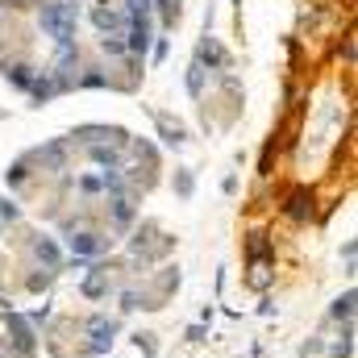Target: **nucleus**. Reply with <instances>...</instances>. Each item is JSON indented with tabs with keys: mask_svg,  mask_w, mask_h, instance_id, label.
<instances>
[{
	"mask_svg": "<svg viewBox=\"0 0 358 358\" xmlns=\"http://www.w3.org/2000/svg\"><path fill=\"white\" fill-rule=\"evenodd\" d=\"M350 317H355V287L334 300V321H346V325H350Z\"/></svg>",
	"mask_w": 358,
	"mask_h": 358,
	"instance_id": "9b49d317",
	"label": "nucleus"
},
{
	"mask_svg": "<svg viewBox=\"0 0 358 358\" xmlns=\"http://www.w3.org/2000/svg\"><path fill=\"white\" fill-rule=\"evenodd\" d=\"M100 46H104V55H125V42H121V34H104V38H100Z\"/></svg>",
	"mask_w": 358,
	"mask_h": 358,
	"instance_id": "dca6fc26",
	"label": "nucleus"
},
{
	"mask_svg": "<svg viewBox=\"0 0 358 358\" xmlns=\"http://www.w3.org/2000/svg\"><path fill=\"white\" fill-rule=\"evenodd\" d=\"M92 21H96V29H100V34H117L125 17H121L117 8H108V4H96V8H92Z\"/></svg>",
	"mask_w": 358,
	"mask_h": 358,
	"instance_id": "20e7f679",
	"label": "nucleus"
},
{
	"mask_svg": "<svg viewBox=\"0 0 358 358\" xmlns=\"http://www.w3.org/2000/svg\"><path fill=\"white\" fill-rule=\"evenodd\" d=\"M187 92H192V96H200V92H204V67H200V63H192V67H187Z\"/></svg>",
	"mask_w": 358,
	"mask_h": 358,
	"instance_id": "4468645a",
	"label": "nucleus"
},
{
	"mask_svg": "<svg viewBox=\"0 0 358 358\" xmlns=\"http://www.w3.org/2000/svg\"><path fill=\"white\" fill-rule=\"evenodd\" d=\"M88 155H92V163H100V167H117L121 163V155H117V146H88Z\"/></svg>",
	"mask_w": 358,
	"mask_h": 358,
	"instance_id": "1a4fd4ad",
	"label": "nucleus"
},
{
	"mask_svg": "<svg viewBox=\"0 0 358 358\" xmlns=\"http://www.w3.org/2000/svg\"><path fill=\"white\" fill-rule=\"evenodd\" d=\"M250 255H255V259H267V255H271V246L263 242V234H255V242H250Z\"/></svg>",
	"mask_w": 358,
	"mask_h": 358,
	"instance_id": "aec40b11",
	"label": "nucleus"
},
{
	"mask_svg": "<svg viewBox=\"0 0 358 358\" xmlns=\"http://www.w3.org/2000/svg\"><path fill=\"white\" fill-rule=\"evenodd\" d=\"M71 250H76L80 259H96V255L104 250V238H100V234H88V229H84V234H71Z\"/></svg>",
	"mask_w": 358,
	"mask_h": 358,
	"instance_id": "7ed1b4c3",
	"label": "nucleus"
},
{
	"mask_svg": "<svg viewBox=\"0 0 358 358\" xmlns=\"http://www.w3.org/2000/svg\"><path fill=\"white\" fill-rule=\"evenodd\" d=\"M13 342H17V355H29L34 342H29V329L21 325V317H13Z\"/></svg>",
	"mask_w": 358,
	"mask_h": 358,
	"instance_id": "f8f14e48",
	"label": "nucleus"
},
{
	"mask_svg": "<svg viewBox=\"0 0 358 358\" xmlns=\"http://www.w3.org/2000/svg\"><path fill=\"white\" fill-rule=\"evenodd\" d=\"M108 213H113V225H117V229H125V225L134 221V200L121 192V196H113V200H108Z\"/></svg>",
	"mask_w": 358,
	"mask_h": 358,
	"instance_id": "39448f33",
	"label": "nucleus"
},
{
	"mask_svg": "<svg viewBox=\"0 0 358 358\" xmlns=\"http://www.w3.org/2000/svg\"><path fill=\"white\" fill-rule=\"evenodd\" d=\"M38 259H42L46 267H59V250H55V242H50V238H42V242H38Z\"/></svg>",
	"mask_w": 358,
	"mask_h": 358,
	"instance_id": "2eb2a0df",
	"label": "nucleus"
},
{
	"mask_svg": "<svg viewBox=\"0 0 358 358\" xmlns=\"http://www.w3.org/2000/svg\"><path fill=\"white\" fill-rule=\"evenodd\" d=\"M4 76H8V84H17V88H29V84H34V67H25V63H4Z\"/></svg>",
	"mask_w": 358,
	"mask_h": 358,
	"instance_id": "0eeeda50",
	"label": "nucleus"
},
{
	"mask_svg": "<svg viewBox=\"0 0 358 358\" xmlns=\"http://www.w3.org/2000/svg\"><path fill=\"white\" fill-rule=\"evenodd\" d=\"M196 63H200V67H204V63L221 67V63H225V55H221V46H217L213 38H204V42H200V59H196Z\"/></svg>",
	"mask_w": 358,
	"mask_h": 358,
	"instance_id": "9d476101",
	"label": "nucleus"
},
{
	"mask_svg": "<svg viewBox=\"0 0 358 358\" xmlns=\"http://www.w3.org/2000/svg\"><path fill=\"white\" fill-rule=\"evenodd\" d=\"M80 84H84V88H100V84H104V76H100V71H88Z\"/></svg>",
	"mask_w": 358,
	"mask_h": 358,
	"instance_id": "4be33fe9",
	"label": "nucleus"
},
{
	"mask_svg": "<svg viewBox=\"0 0 358 358\" xmlns=\"http://www.w3.org/2000/svg\"><path fill=\"white\" fill-rule=\"evenodd\" d=\"M38 159H42L46 171H63V167H67V146H63V142H50V146H42Z\"/></svg>",
	"mask_w": 358,
	"mask_h": 358,
	"instance_id": "423d86ee",
	"label": "nucleus"
},
{
	"mask_svg": "<svg viewBox=\"0 0 358 358\" xmlns=\"http://www.w3.org/2000/svg\"><path fill=\"white\" fill-rule=\"evenodd\" d=\"M84 292H88V296H104V292H108V279H104V275L96 271V275H92L88 283H84Z\"/></svg>",
	"mask_w": 358,
	"mask_h": 358,
	"instance_id": "f3484780",
	"label": "nucleus"
},
{
	"mask_svg": "<svg viewBox=\"0 0 358 358\" xmlns=\"http://www.w3.org/2000/svg\"><path fill=\"white\" fill-rule=\"evenodd\" d=\"M287 213H292L296 221H300V217H308V213H313V196H308L304 187H300V192H292V200H287Z\"/></svg>",
	"mask_w": 358,
	"mask_h": 358,
	"instance_id": "6e6552de",
	"label": "nucleus"
},
{
	"mask_svg": "<svg viewBox=\"0 0 358 358\" xmlns=\"http://www.w3.org/2000/svg\"><path fill=\"white\" fill-rule=\"evenodd\" d=\"M4 221H17V204H8V200H0V225Z\"/></svg>",
	"mask_w": 358,
	"mask_h": 358,
	"instance_id": "412c9836",
	"label": "nucleus"
},
{
	"mask_svg": "<svg viewBox=\"0 0 358 358\" xmlns=\"http://www.w3.org/2000/svg\"><path fill=\"white\" fill-rule=\"evenodd\" d=\"M76 25H80V4H46L42 8V29L55 42H76Z\"/></svg>",
	"mask_w": 358,
	"mask_h": 358,
	"instance_id": "f257e3e1",
	"label": "nucleus"
},
{
	"mask_svg": "<svg viewBox=\"0 0 358 358\" xmlns=\"http://www.w3.org/2000/svg\"><path fill=\"white\" fill-rule=\"evenodd\" d=\"M146 46H150V21H146V17H134V21H129V38H125V50L142 55Z\"/></svg>",
	"mask_w": 358,
	"mask_h": 358,
	"instance_id": "f03ea898",
	"label": "nucleus"
},
{
	"mask_svg": "<svg viewBox=\"0 0 358 358\" xmlns=\"http://www.w3.org/2000/svg\"><path fill=\"white\" fill-rule=\"evenodd\" d=\"M88 329H92V338H96V350L104 346V338H113V334H117V325H113V321H104V317H96Z\"/></svg>",
	"mask_w": 358,
	"mask_h": 358,
	"instance_id": "ddd939ff",
	"label": "nucleus"
},
{
	"mask_svg": "<svg viewBox=\"0 0 358 358\" xmlns=\"http://www.w3.org/2000/svg\"><path fill=\"white\" fill-rule=\"evenodd\" d=\"M29 92H34V96H38V100H46V96H50V92H55V84H50V80H46V76H38V80H34V84H29Z\"/></svg>",
	"mask_w": 358,
	"mask_h": 358,
	"instance_id": "a211bd4d",
	"label": "nucleus"
},
{
	"mask_svg": "<svg viewBox=\"0 0 358 358\" xmlns=\"http://www.w3.org/2000/svg\"><path fill=\"white\" fill-rule=\"evenodd\" d=\"M125 13H129V17H146L150 4H146V0H125Z\"/></svg>",
	"mask_w": 358,
	"mask_h": 358,
	"instance_id": "6ab92c4d",
	"label": "nucleus"
}]
</instances>
